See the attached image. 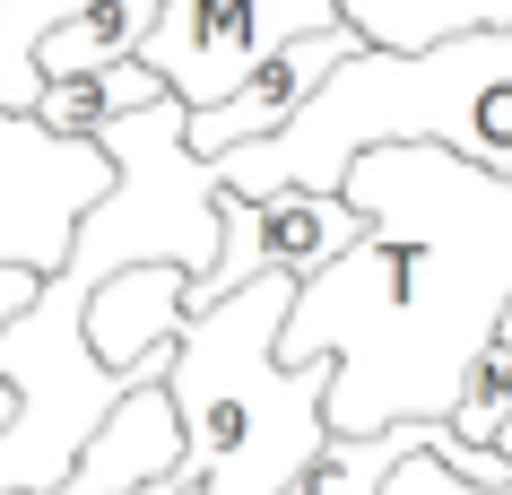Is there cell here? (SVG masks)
Returning a JSON list of instances; mask_svg holds the SVG:
<instances>
[{
	"label": "cell",
	"instance_id": "8",
	"mask_svg": "<svg viewBox=\"0 0 512 495\" xmlns=\"http://www.w3.org/2000/svg\"><path fill=\"white\" fill-rule=\"evenodd\" d=\"M339 9L374 53H426L478 27H512V0H339Z\"/></svg>",
	"mask_w": 512,
	"mask_h": 495
},
{
	"label": "cell",
	"instance_id": "10",
	"mask_svg": "<svg viewBox=\"0 0 512 495\" xmlns=\"http://www.w3.org/2000/svg\"><path fill=\"white\" fill-rule=\"evenodd\" d=\"M157 96H174V87H165L148 61H113V70L53 79V87H44V105H35V122H44L53 139H79V148H96V131H105L113 113H139V105H157Z\"/></svg>",
	"mask_w": 512,
	"mask_h": 495
},
{
	"label": "cell",
	"instance_id": "2",
	"mask_svg": "<svg viewBox=\"0 0 512 495\" xmlns=\"http://www.w3.org/2000/svg\"><path fill=\"white\" fill-rule=\"evenodd\" d=\"M296 296L304 278H252L209 313H183L165 391L209 495H287L296 469L330 443L339 357H287Z\"/></svg>",
	"mask_w": 512,
	"mask_h": 495
},
{
	"label": "cell",
	"instance_id": "3",
	"mask_svg": "<svg viewBox=\"0 0 512 495\" xmlns=\"http://www.w3.org/2000/svg\"><path fill=\"white\" fill-rule=\"evenodd\" d=\"M322 27H348L339 0H165V18H157V35H148L139 61L191 113H209L270 53H287V44H304V35H322Z\"/></svg>",
	"mask_w": 512,
	"mask_h": 495
},
{
	"label": "cell",
	"instance_id": "9",
	"mask_svg": "<svg viewBox=\"0 0 512 495\" xmlns=\"http://www.w3.org/2000/svg\"><path fill=\"white\" fill-rule=\"evenodd\" d=\"M165 0H87L70 27L44 35V79H79V70H113V61H139L148 35H157Z\"/></svg>",
	"mask_w": 512,
	"mask_h": 495
},
{
	"label": "cell",
	"instance_id": "12",
	"mask_svg": "<svg viewBox=\"0 0 512 495\" xmlns=\"http://www.w3.org/2000/svg\"><path fill=\"white\" fill-rule=\"evenodd\" d=\"M452 435L504 452V435H512V348L504 339H486L478 357H469V374L452 391Z\"/></svg>",
	"mask_w": 512,
	"mask_h": 495
},
{
	"label": "cell",
	"instance_id": "1",
	"mask_svg": "<svg viewBox=\"0 0 512 495\" xmlns=\"http://www.w3.org/2000/svg\"><path fill=\"white\" fill-rule=\"evenodd\" d=\"M400 139L452 148L512 183V27H478L452 44H426V53L365 44L348 70H330V87L278 139L226 148L217 165L235 192H278V183L339 192L365 148H400Z\"/></svg>",
	"mask_w": 512,
	"mask_h": 495
},
{
	"label": "cell",
	"instance_id": "6",
	"mask_svg": "<svg viewBox=\"0 0 512 495\" xmlns=\"http://www.w3.org/2000/svg\"><path fill=\"white\" fill-rule=\"evenodd\" d=\"M356 53H365V35H356V27H322V35H304V44H287V53H270L235 96H226V105L191 113V148H200V157H226V148L278 139L330 87V70H348Z\"/></svg>",
	"mask_w": 512,
	"mask_h": 495
},
{
	"label": "cell",
	"instance_id": "4",
	"mask_svg": "<svg viewBox=\"0 0 512 495\" xmlns=\"http://www.w3.org/2000/svg\"><path fill=\"white\" fill-rule=\"evenodd\" d=\"M374 235V218L348 192H313V183H278V192H235L226 183V252L209 278H191L183 313H209L252 278H313L339 270L356 244Z\"/></svg>",
	"mask_w": 512,
	"mask_h": 495
},
{
	"label": "cell",
	"instance_id": "14",
	"mask_svg": "<svg viewBox=\"0 0 512 495\" xmlns=\"http://www.w3.org/2000/svg\"><path fill=\"white\" fill-rule=\"evenodd\" d=\"M139 495H209V487H200V469L183 461V469H174V478H157V487H139Z\"/></svg>",
	"mask_w": 512,
	"mask_h": 495
},
{
	"label": "cell",
	"instance_id": "15",
	"mask_svg": "<svg viewBox=\"0 0 512 495\" xmlns=\"http://www.w3.org/2000/svg\"><path fill=\"white\" fill-rule=\"evenodd\" d=\"M495 339H504V348H512V304H504V322H495Z\"/></svg>",
	"mask_w": 512,
	"mask_h": 495
},
{
	"label": "cell",
	"instance_id": "7",
	"mask_svg": "<svg viewBox=\"0 0 512 495\" xmlns=\"http://www.w3.org/2000/svg\"><path fill=\"white\" fill-rule=\"evenodd\" d=\"M183 296H191V270H174V261H139V270L105 278L96 304H87V348L105 365H122V374L165 383L174 339H183Z\"/></svg>",
	"mask_w": 512,
	"mask_h": 495
},
{
	"label": "cell",
	"instance_id": "13",
	"mask_svg": "<svg viewBox=\"0 0 512 495\" xmlns=\"http://www.w3.org/2000/svg\"><path fill=\"white\" fill-rule=\"evenodd\" d=\"M35 296H44V270H27V261H0V330L18 322Z\"/></svg>",
	"mask_w": 512,
	"mask_h": 495
},
{
	"label": "cell",
	"instance_id": "11",
	"mask_svg": "<svg viewBox=\"0 0 512 495\" xmlns=\"http://www.w3.org/2000/svg\"><path fill=\"white\" fill-rule=\"evenodd\" d=\"M87 0H0V113H18V122H35V105H44V35L70 27Z\"/></svg>",
	"mask_w": 512,
	"mask_h": 495
},
{
	"label": "cell",
	"instance_id": "5",
	"mask_svg": "<svg viewBox=\"0 0 512 495\" xmlns=\"http://www.w3.org/2000/svg\"><path fill=\"white\" fill-rule=\"evenodd\" d=\"M105 192H113L105 148H79V139H53L44 122L0 113V261H27V270L53 278L70 261L79 218ZM9 417H18V391L0 383V426Z\"/></svg>",
	"mask_w": 512,
	"mask_h": 495
}]
</instances>
